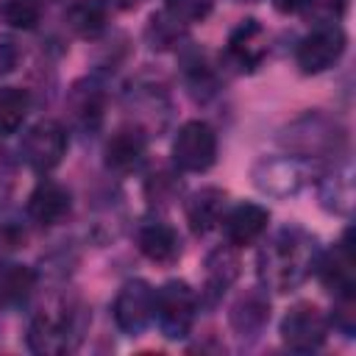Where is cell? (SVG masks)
<instances>
[{"label":"cell","instance_id":"obj_22","mask_svg":"<svg viewBox=\"0 0 356 356\" xmlns=\"http://www.w3.org/2000/svg\"><path fill=\"white\" fill-rule=\"evenodd\" d=\"M184 36H186V22L178 19L170 8L156 11V14L147 19L145 39H147V44H150L153 50H170V47H175Z\"/></svg>","mask_w":356,"mask_h":356},{"label":"cell","instance_id":"obj_25","mask_svg":"<svg viewBox=\"0 0 356 356\" xmlns=\"http://www.w3.org/2000/svg\"><path fill=\"white\" fill-rule=\"evenodd\" d=\"M31 95L19 86H0V134H14L28 117Z\"/></svg>","mask_w":356,"mask_h":356},{"label":"cell","instance_id":"obj_6","mask_svg":"<svg viewBox=\"0 0 356 356\" xmlns=\"http://www.w3.org/2000/svg\"><path fill=\"white\" fill-rule=\"evenodd\" d=\"M345 31L337 22H325L317 25L312 33H306L295 50V61L300 67V72L306 75H317L325 72L328 67H334L342 53H345Z\"/></svg>","mask_w":356,"mask_h":356},{"label":"cell","instance_id":"obj_29","mask_svg":"<svg viewBox=\"0 0 356 356\" xmlns=\"http://www.w3.org/2000/svg\"><path fill=\"white\" fill-rule=\"evenodd\" d=\"M167 8H170L178 19H184V22L189 25V22L203 19V17L211 11V0H167Z\"/></svg>","mask_w":356,"mask_h":356},{"label":"cell","instance_id":"obj_10","mask_svg":"<svg viewBox=\"0 0 356 356\" xmlns=\"http://www.w3.org/2000/svg\"><path fill=\"white\" fill-rule=\"evenodd\" d=\"M314 270H317L323 286L334 298L356 292V250H353V231L350 228L325 256H317Z\"/></svg>","mask_w":356,"mask_h":356},{"label":"cell","instance_id":"obj_12","mask_svg":"<svg viewBox=\"0 0 356 356\" xmlns=\"http://www.w3.org/2000/svg\"><path fill=\"white\" fill-rule=\"evenodd\" d=\"M267 31L261 28L259 19H242L231 33H228V44H225V53L228 58L245 70V72H253L256 67H261L264 56H267Z\"/></svg>","mask_w":356,"mask_h":356},{"label":"cell","instance_id":"obj_11","mask_svg":"<svg viewBox=\"0 0 356 356\" xmlns=\"http://www.w3.org/2000/svg\"><path fill=\"white\" fill-rule=\"evenodd\" d=\"M72 337V314L61 309H42L28 328V348L42 356H56L70 348Z\"/></svg>","mask_w":356,"mask_h":356},{"label":"cell","instance_id":"obj_28","mask_svg":"<svg viewBox=\"0 0 356 356\" xmlns=\"http://www.w3.org/2000/svg\"><path fill=\"white\" fill-rule=\"evenodd\" d=\"M348 8V0H309V6L303 11H309V17H314L317 25L325 22H337Z\"/></svg>","mask_w":356,"mask_h":356},{"label":"cell","instance_id":"obj_20","mask_svg":"<svg viewBox=\"0 0 356 356\" xmlns=\"http://www.w3.org/2000/svg\"><path fill=\"white\" fill-rule=\"evenodd\" d=\"M320 200H323L325 209H331L337 214H350V206H353V172H350V164L334 167L323 178Z\"/></svg>","mask_w":356,"mask_h":356},{"label":"cell","instance_id":"obj_1","mask_svg":"<svg viewBox=\"0 0 356 356\" xmlns=\"http://www.w3.org/2000/svg\"><path fill=\"white\" fill-rule=\"evenodd\" d=\"M317 256L320 253L312 234L284 228L259 250V278L273 292H292L312 275Z\"/></svg>","mask_w":356,"mask_h":356},{"label":"cell","instance_id":"obj_31","mask_svg":"<svg viewBox=\"0 0 356 356\" xmlns=\"http://www.w3.org/2000/svg\"><path fill=\"white\" fill-rule=\"evenodd\" d=\"M19 64V44L11 36H0V72H11Z\"/></svg>","mask_w":356,"mask_h":356},{"label":"cell","instance_id":"obj_9","mask_svg":"<svg viewBox=\"0 0 356 356\" xmlns=\"http://www.w3.org/2000/svg\"><path fill=\"white\" fill-rule=\"evenodd\" d=\"M253 184L259 192L273 197H289L300 192L306 184V167L300 156H270L256 161L253 167Z\"/></svg>","mask_w":356,"mask_h":356},{"label":"cell","instance_id":"obj_3","mask_svg":"<svg viewBox=\"0 0 356 356\" xmlns=\"http://www.w3.org/2000/svg\"><path fill=\"white\" fill-rule=\"evenodd\" d=\"M153 317L167 339H184L197 317V295L186 281H167L156 292Z\"/></svg>","mask_w":356,"mask_h":356},{"label":"cell","instance_id":"obj_7","mask_svg":"<svg viewBox=\"0 0 356 356\" xmlns=\"http://www.w3.org/2000/svg\"><path fill=\"white\" fill-rule=\"evenodd\" d=\"M153 306H156V292L147 281L134 278L125 281L114 298V323L122 334L136 337L147 328V323L153 320Z\"/></svg>","mask_w":356,"mask_h":356},{"label":"cell","instance_id":"obj_2","mask_svg":"<svg viewBox=\"0 0 356 356\" xmlns=\"http://www.w3.org/2000/svg\"><path fill=\"white\" fill-rule=\"evenodd\" d=\"M281 142L295 156H328L331 150L337 153L342 147L345 131L337 120H331L320 111H309L284 131Z\"/></svg>","mask_w":356,"mask_h":356},{"label":"cell","instance_id":"obj_27","mask_svg":"<svg viewBox=\"0 0 356 356\" xmlns=\"http://www.w3.org/2000/svg\"><path fill=\"white\" fill-rule=\"evenodd\" d=\"M334 328H339L345 337H353L356 331V292L350 295H337V306L331 314Z\"/></svg>","mask_w":356,"mask_h":356},{"label":"cell","instance_id":"obj_24","mask_svg":"<svg viewBox=\"0 0 356 356\" xmlns=\"http://www.w3.org/2000/svg\"><path fill=\"white\" fill-rule=\"evenodd\" d=\"M70 108H72V120L81 128L95 131L103 120V92L95 83H89V86L78 83L70 95Z\"/></svg>","mask_w":356,"mask_h":356},{"label":"cell","instance_id":"obj_18","mask_svg":"<svg viewBox=\"0 0 356 356\" xmlns=\"http://www.w3.org/2000/svg\"><path fill=\"white\" fill-rule=\"evenodd\" d=\"M228 195L220 186H203L197 189L189 200H186V222L192 228V234H209L211 228L220 225L222 211H225Z\"/></svg>","mask_w":356,"mask_h":356},{"label":"cell","instance_id":"obj_23","mask_svg":"<svg viewBox=\"0 0 356 356\" xmlns=\"http://www.w3.org/2000/svg\"><path fill=\"white\" fill-rule=\"evenodd\" d=\"M36 286V273L25 264H6L0 270V303L19 306L31 298Z\"/></svg>","mask_w":356,"mask_h":356},{"label":"cell","instance_id":"obj_30","mask_svg":"<svg viewBox=\"0 0 356 356\" xmlns=\"http://www.w3.org/2000/svg\"><path fill=\"white\" fill-rule=\"evenodd\" d=\"M0 239L8 248H19L25 242V228L11 217H0Z\"/></svg>","mask_w":356,"mask_h":356},{"label":"cell","instance_id":"obj_5","mask_svg":"<svg viewBox=\"0 0 356 356\" xmlns=\"http://www.w3.org/2000/svg\"><path fill=\"white\" fill-rule=\"evenodd\" d=\"M281 339L298 353H312L328 339V317L309 300L295 303L281 320Z\"/></svg>","mask_w":356,"mask_h":356},{"label":"cell","instance_id":"obj_33","mask_svg":"<svg viewBox=\"0 0 356 356\" xmlns=\"http://www.w3.org/2000/svg\"><path fill=\"white\" fill-rule=\"evenodd\" d=\"M239 3H256V0H239Z\"/></svg>","mask_w":356,"mask_h":356},{"label":"cell","instance_id":"obj_16","mask_svg":"<svg viewBox=\"0 0 356 356\" xmlns=\"http://www.w3.org/2000/svg\"><path fill=\"white\" fill-rule=\"evenodd\" d=\"M270 222V211L259 203H239L236 209H231L222 220V231H225V239L231 248H245V245H253L264 228Z\"/></svg>","mask_w":356,"mask_h":356},{"label":"cell","instance_id":"obj_32","mask_svg":"<svg viewBox=\"0 0 356 356\" xmlns=\"http://www.w3.org/2000/svg\"><path fill=\"white\" fill-rule=\"evenodd\" d=\"M270 3L281 14H295V11H303L309 6V0H270Z\"/></svg>","mask_w":356,"mask_h":356},{"label":"cell","instance_id":"obj_8","mask_svg":"<svg viewBox=\"0 0 356 356\" xmlns=\"http://www.w3.org/2000/svg\"><path fill=\"white\" fill-rule=\"evenodd\" d=\"M64 150H67V131L53 120H42L31 125L19 145L25 164L36 172H50L64 159Z\"/></svg>","mask_w":356,"mask_h":356},{"label":"cell","instance_id":"obj_14","mask_svg":"<svg viewBox=\"0 0 356 356\" xmlns=\"http://www.w3.org/2000/svg\"><path fill=\"white\" fill-rule=\"evenodd\" d=\"M136 245H139V253L159 264V267H170L178 261L181 256V236L172 225L161 222V220H147L139 225L136 231Z\"/></svg>","mask_w":356,"mask_h":356},{"label":"cell","instance_id":"obj_17","mask_svg":"<svg viewBox=\"0 0 356 356\" xmlns=\"http://www.w3.org/2000/svg\"><path fill=\"white\" fill-rule=\"evenodd\" d=\"M67 214H70V192L61 184L42 178L28 195V217L39 225H56Z\"/></svg>","mask_w":356,"mask_h":356},{"label":"cell","instance_id":"obj_19","mask_svg":"<svg viewBox=\"0 0 356 356\" xmlns=\"http://www.w3.org/2000/svg\"><path fill=\"white\" fill-rule=\"evenodd\" d=\"M270 320V300L259 289H248L231 306V325L239 337H259Z\"/></svg>","mask_w":356,"mask_h":356},{"label":"cell","instance_id":"obj_4","mask_svg":"<svg viewBox=\"0 0 356 356\" xmlns=\"http://www.w3.org/2000/svg\"><path fill=\"white\" fill-rule=\"evenodd\" d=\"M172 161L184 172H206L217 161V134L203 120H189L172 142Z\"/></svg>","mask_w":356,"mask_h":356},{"label":"cell","instance_id":"obj_15","mask_svg":"<svg viewBox=\"0 0 356 356\" xmlns=\"http://www.w3.org/2000/svg\"><path fill=\"white\" fill-rule=\"evenodd\" d=\"M239 275V256H236V248H217L206 256V267H203V289H200V298L214 306L225 292L228 286L236 281Z\"/></svg>","mask_w":356,"mask_h":356},{"label":"cell","instance_id":"obj_21","mask_svg":"<svg viewBox=\"0 0 356 356\" xmlns=\"http://www.w3.org/2000/svg\"><path fill=\"white\" fill-rule=\"evenodd\" d=\"M67 25L81 39H97L106 31V3L103 0H78L67 11Z\"/></svg>","mask_w":356,"mask_h":356},{"label":"cell","instance_id":"obj_13","mask_svg":"<svg viewBox=\"0 0 356 356\" xmlns=\"http://www.w3.org/2000/svg\"><path fill=\"white\" fill-rule=\"evenodd\" d=\"M147 153V136L139 125H128L111 134L106 142V167L117 175H128L142 167Z\"/></svg>","mask_w":356,"mask_h":356},{"label":"cell","instance_id":"obj_26","mask_svg":"<svg viewBox=\"0 0 356 356\" xmlns=\"http://www.w3.org/2000/svg\"><path fill=\"white\" fill-rule=\"evenodd\" d=\"M39 17H42L39 0H0V19L8 28L31 31V28H36Z\"/></svg>","mask_w":356,"mask_h":356}]
</instances>
